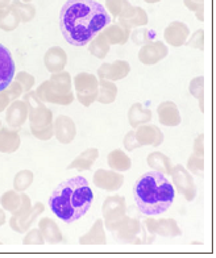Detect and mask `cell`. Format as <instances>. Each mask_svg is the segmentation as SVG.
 I'll return each instance as SVG.
<instances>
[{"instance_id":"6da1fadb","label":"cell","mask_w":216,"mask_h":258,"mask_svg":"<svg viewBox=\"0 0 216 258\" xmlns=\"http://www.w3.org/2000/svg\"><path fill=\"white\" fill-rule=\"evenodd\" d=\"M111 23V15L95 0H68L60 12V29L73 46L82 48Z\"/></svg>"},{"instance_id":"7a4b0ae2","label":"cell","mask_w":216,"mask_h":258,"mask_svg":"<svg viewBox=\"0 0 216 258\" xmlns=\"http://www.w3.org/2000/svg\"><path fill=\"white\" fill-rule=\"evenodd\" d=\"M94 202V192L85 177H73L62 182L49 198V207L66 224L87 214Z\"/></svg>"},{"instance_id":"3957f363","label":"cell","mask_w":216,"mask_h":258,"mask_svg":"<svg viewBox=\"0 0 216 258\" xmlns=\"http://www.w3.org/2000/svg\"><path fill=\"white\" fill-rule=\"evenodd\" d=\"M135 202L139 211L145 216L161 215L174 202V187L166 175L158 171L142 174L133 187Z\"/></svg>"},{"instance_id":"277c9868","label":"cell","mask_w":216,"mask_h":258,"mask_svg":"<svg viewBox=\"0 0 216 258\" xmlns=\"http://www.w3.org/2000/svg\"><path fill=\"white\" fill-rule=\"evenodd\" d=\"M71 85V75L68 72L62 70L58 73H51L50 78L38 86L36 95L44 103L70 105L75 99Z\"/></svg>"},{"instance_id":"5b68a950","label":"cell","mask_w":216,"mask_h":258,"mask_svg":"<svg viewBox=\"0 0 216 258\" xmlns=\"http://www.w3.org/2000/svg\"><path fill=\"white\" fill-rule=\"evenodd\" d=\"M105 229L114 234L116 241L124 245H149L155 240V236L146 231L145 225L139 218H131L127 214L105 227Z\"/></svg>"},{"instance_id":"8992f818","label":"cell","mask_w":216,"mask_h":258,"mask_svg":"<svg viewBox=\"0 0 216 258\" xmlns=\"http://www.w3.org/2000/svg\"><path fill=\"white\" fill-rule=\"evenodd\" d=\"M23 100L28 105V120H29V129L37 131L44 129L53 124V112L46 107L42 100L36 95V91H31L23 94Z\"/></svg>"},{"instance_id":"52a82bcc","label":"cell","mask_w":216,"mask_h":258,"mask_svg":"<svg viewBox=\"0 0 216 258\" xmlns=\"http://www.w3.org/2000/svg\"><path fill=\"white\" fill-rule=\"evenodd\" d=\"M75 92H77V100L83 107H90L96 102L99 91V78L96 75L90 73H78L73 78Z\"/></svg>"},{"instance_id":"ba28073f","label":"cell","mask_w":216,"mask_h":258,"mask_svg":"<svg viewBox=\"0 0 216 258\" xmlns=\"http://www.w3.org/2000/svg\"><path fill=\"white\" fill-rule=\"evenodd\" d=\"M170 177H172L177 192L181 194L186 201L193 202L195 199L196 192H198L195 180H194L193 174L187 169H185L183 165L178 163L176 166H173Z\"/></svg>"},{"instance_id":"9c48e42d","label":"cell","mask_w":216,"mask_h":258,"mask_svg":"<svg viewBox=\"0 0 216 258\" xmlns=\"http://www.w3.org/2000/svg\"><path fill=\"white\" fill-rule=\"evenodd\" d=\"M0 204L6 212H10L12 216L17 218L20 215L25 214L31 210L32 201L27 194L19 192V191L10 190L0 197Z\"/></svg>"},{"instance_id":"30bf717a","label":"cell","mask_w":216,"mask_h":258,"mask_svg":"<svg viewBox=\"0 0 216 258\" xmlns=\"http://www.w3.org/2000/svg\"><path fill=\"white\" fill-rule=\"evenodd\" d=\"M146 231L153 236H161V237L173 238L182 236V231L179 228L178 223L174 219H154L153 216H146L142 220Z\"/></svg>"},{"instance_id":"8fae6325","label":"cell","mask_w":216,"mask_h":258,"mask_svg":"<svg viewBox=\"0 0 216 258\" xmlns=\"http://www.w3.org/2000/svg\"><path fill=\"white\" fill-rule=\"evenodd\" d=\"M124 175L115 170L99 169L95 171L92 177V183L95 184V187L107 192H115L120 190L124 184Z\"/></svg>"},{"instance_id":"7c38bea8","label":"cell","mask_w":216,"mask_h":258,"mask_svg":"<svg viewBox=\"0 0 216 258\" xmlns=\"http://www.w3.org/2000/svg\"><path fill=\"white\" fill-rule=\"evenodd\" d=\"M101 214L104 218V220H103L104 221V228L118 221L119 219L123 218L127 214L125 198L122 195H111V197L105 198L103 208H101Z\"/></svg>"},{"instance_id":"4fadbf2b","label":"cell","mask_w":216,"mask_h":258,"mask_svg":"<svg viewBox=\"0 0 216 258\" xmlns=\"http://www.w3.org/2000/svg\"><path fill=\"white\" fill-rule=\"evenodd\" d=\"M169 54V49L162 41H150L142 45L139 51V61L146 66H153L165 59Z\"/></svg>"},{"instance_id":"5bb4252c","label":"cell","mask_w":216,"mask_h":258,"mask_svg":"<svg viewBox=\"0 0 216 258\" xmlns=\"http://www.w3.org/2000/svg\"><path fill=\"white\" fill-rule=\"evenodd\" d=\"M45 211V204L42 202H37L36 204H32L31 210L25 212V214L20 215V216H11L10 219V227L12 231L16 233H25L27 231L31 229L32 225L34 224V221L37 220L40 215Z\"/></svg>"},{"instance_id":"9a60e30c","label":"cell","mask_w":216,"mask_h":258,"mask_svg":"<svg viewBox=\"0 0 216 258\" xmlns=\"http://www.w3.org/2000/svg\"><path fill=\"white\" fill-rule=\"evenodd\" d=\"M53 131L58 143L64 145L73 143V140L77 136V126L74 120L65 115H60L57 119L53 120Z\"/></svg>"},{"instance_id":"2e32d148","label":"cell","mask_w":216,"mask_h":258,"mask_svg":"<svg viewBox=\"0 0 216 258\" xmlns=\"http://www.w3.org/2000/svg\"><path fill=\"white\" fill-rule=\"evenodd\" d=\"M28 120V105L23 99H16L11 102L6 108V122L10 128L19 129Z\"/></svg>"},{"instance_id":"e0dca14e","label":"cell","mask_w":216,"mask_h":258,"mask_svg":"<svg viewBox=\"0 0 216 258\" xmlns=\"http://www.w3.org/2000/svg\"><path fill=\"white\" fill-rule=\"evenodd\" d=\"M135 136L137 143L141 146H157L164 143V133L157 125L153 124H142L137 126L135 131Z\"/></svg>"},{"instance_id":"ac0fdd59","label":"cell","mask_w":216,"mask_h":258,"mask_svg":"<svg viewBox=\"0 0 216 258\" xmlns=\"http://www.w3.org/2000/svg\"><path fill=\"white\" fill-rule=\"evenodd\" d=\"M190 36V29L187 24L182 21H172L164 31V38L166 44L174 48H181L185 45Z\"/></svg>"},{"instance_id":"d6986e66","label":"cell","mask_w":216,"mask_h":258,"mask_svg":"<svg viewBox=\"0 0 216 258\" xmlns=\"http://www.w3.org/2000/svg\"><path fill=\"white\" fill-rule=\"evenodd\" d=\"M131 73V64L127 61H114L112 63H103L98 69V77L108 81L116 82L127 78Z\"/></svg>"},{"instance_id":"ffe728a7","label":"cell","mask_w":216,"mask_h":258,"mask_svg":"<svg viewBox=\"0 0 216 258\" xmlns=\"http://www.w3.org/2000/svg\"><path fill=\"white\" fill-rule=\"evenodd\" d=\"M16 66L11 51L0 44V91H3L14 79Z\"/></svg>"},{"instance_id":"44dd1931","label":"cell","mask_w":216,"mask_h":258,"mask_svg":"<svg viewBox=\"0 0 216 258\" xmlns=\"http://www.w3.org/2000/svg\"><path fill=\"white\" fill-rule=\"evenodd\" d=\"M157 113H158V120L164 126H178L182 121L181 119V113L174 102L166 100L162 102L157 108Z\"/></svg>"},{"instance_id":"7402d4cb","label":"cell","mask_w":216,"mask_h":258,"mask_svg":"<svg viewBox=\"0 0 216 258\" xmlns=\"http://www.w3.org/2000/svg\"><path fill=\"white\" fill-rule=\"evenodd\" d=\"M118 23L124 25L128 29H135L139 27H145L149 23V16L146 14V11L139 6H132L131 10L124 15V16L116 19Z\"/></svg>"},{"instance_id":"603a6c76","label":"cell","mask_w":216,"mask_h":258,"mask_svg":"<svg viewBox=\"0 0 216 258\" xmlns=\"http://www.w3.org/2000/svg\"><path fill=\"white\" fill-rule=\"evenodd\" d=\"M44 63L45 68L47 69V72H62L68 64V54L60 46H53V48L47 49V51L45 53Z\"/></svg>"},{"instance_id":"cb8c5ba5","label":"cell","mask_w":216,"mask_h":258,"mask_svg":"<svg viewBox=\"0 0 216 258\" xmlns=\"http://www.w3.org/2000/svg\"><path fill=\"white\" fill-rule=\"evenodd\" d=\"M20 145L21 139L17 131L0 126V153L12 154L19 150Z\"/></svg>"},{"instance_id":"d4e9b609","label":"cell","mask_w":216,"mask_h":258,"mask_svg":"<svg viewBox=\"0 0 216 258\" xmlns=\"http://www.w3.org/2000/svg\"><path fill=\"white\" fill-rule=\"evenodd\" d=\"M153 112L142 103H133L128 109V122L132 129H136L142 124H148L152 121Z\"/></svg>"},{"instance_id":"484cf974","label":"cell","mask_w":216,"mask_h":258,"mask_svg":"<svg viewBox=\"0 0 216 258\" xmlns=\"http://www.w3.org/2000/svg\"><path fill=\"white\" fill-rule=\"evenodd\" d=\"M38 229L41 234L44 236L45 242L50 245L61 244L64 237H62L61 229L58 228L57 223L50 218H42L38 223Z\"/></svg>"},{"instance_id":"4316f807","label":"cell","mask_w":216,"mask_h":258,"mask_svg":"<svg viewBox=\"0 0 216 258\" xmlns=\"http://www.w3.org/2000/svg\"><path fill=\"white\" fill-rule=\"evenodd\" d=\"M79 244L81 245H105L107 244V236H105L104 221L98 219L95 221L91 229L79 237Z\"/></svg>"},{"instance_id":"83f0119b","label":"cell","mask_w":216,"mask_h":258,"mask_svg":"<svg viewBox=\"0 0 216 258\" xmlns=\"http://www.w3.org/2000/svg\"><path fill=\"white\" fill-rule=\"evenodd\" d=\"M103 34L105 36L110 45H124L129 40L131 29L125 28L120 23H110L107 27L103 29Z\"/></svg>"},{"instance_id":"f1b7e54d","label":"cell","mask_w":216,"mask_h":258,"mask_svg":"<svg viewBox=\"0 0 216 258\" xmlns=\"http://www.w3.org/2000/svg\"><path fill=\"white\" fill-rule=\"evenodd\" d=\"M99 158V150L96 148H88L85 152H82L74 161L68 166V170H78V171H87L94 166V163Z\"/></svg>"},{"instance_id":"f546056e","label":"cell","mask_w":216,"mask_h":258,"mask_svg":"<svg viewBox=\"0 0 216 258\" xmlns=\"http://www.w3.org/2000/svg\"><path fill=\"white\" fill-rule=\"evenodd\" d=\"M107 163L110 169L119 173H125L132 167V160L122 149H114L110 152L107 156Z\"/></svg>"},{"instance_id":"4dcf8cb0","label":"cell","mask_w":216,"mask_h":258,"mask_svg":"<svg viewBox=\"0 0 216 258\" xmlns=\"http://www.w3.org/2000/svg\"><path fill=\"white\" fill-rule=\"evenodd\" d=\"M146 162H148V166L150 169L154 170V171H158V173H162L166 177L170 175V173H172V160L166 154L161 153V152H152L146 157Z\"/></svg>"},{"instance_id":"1f68e13d","label":"cell","mask_w":216,"mask_h":258,"mask_svg":"<svg viewBox=\"0 0 216 258\" xmlns=\"http://www.w3.org/2000/svg\"><path fill=\"white\" fill-rule=\"evenodd\" d=\"M118 96V86L115 82L108 81V79L99 78V91L96 102L100 104H112Z\"/></svg>"},{"instance_id":"d6a6232c","label":"cell","mask_w":216,"mask_h":258,"mask_svg":"<svg viewBox=\"0 0 216 258\" xmlns=\"http://www.w3.org/2000/svg\"><path fill=\"white\" fill-rule=\"evenodd\" d=\"M88 44H90L88 51H90L95 58H98V59H104L108 55V53H110V48H111V45H110V42L107 41V38H105V36L103 34V32H99Z\"/></svg>"},{"instance_id":"836d02e7","label":"cell","mask_w":216,"mask_h":258,"mask_svg":"<svg viewBox=\"0 0 216 258\" xmlns=\"http://www.w3.org/2000/svg\"><path fill=\"white\" fill-rule=\"evenodd\" d=\"M10 7L14 8L20 17L21 23H31L36 15L37 10L34 7L31 2H23V0H11Z\"/></svg>"},{"instance_id":"e575fe53","label":"cell","mask_w":216,"mask_h":258,"mask_svg":"<svg viewBox=\"0 0 216 258\" xmlns=\"http://www.w3.org/2000/svg\"><path fill=\"white\" fill-rule=\"evenodd\" d=\"M20 17L17 15L16 11L8 6L0 12V29L4 32H12L17 29L20 25Z\"/></svg>"},{"instance_id":"d590c367","label":"cell","mask_w":216,"mask_h":258,"mask_svg":"<svg viewBox=\"0 0 216 258\" xmlns=\"http://www.w3.org/2000/svg\"><path fill=\"white\" fill-rule=\"evenodd\" d=\"M132 4L128 0H105V10L111 14L112 19H119L124 16L129 10Z\"/></svg>"},{"instance_id":"8d00e7d4","label":"cell","mask_w":216,"mask_h":258,"mask_svg":"<svg viewBox=\"0 0 216 258\" xmlns=\"http://www.w3.org/2000/svg\"><path fill=\"white\" fill-rule=\"evenodd\" d=\"M33 180L34 175L31 170H20L14 178V190L19 192H25L32 186Z\"/></svg>"},{"instance_id":"74e56055","label":"cell","mask_w":216,"mask_h":258,"mask_svg":"<svg viewBox=\"0 0 216 258\" xmlns=\"http://www.w3.org/2000/svg\"><path fill=\"white\" fill-rule=\"evenodd\" d=\"M190 94L199 102V109L204 112V78L203 77H196L191 79L189 86Z\"/></svg>"},{"instance_id":"f35d334b","label":"cell","mask_w":216,"mask_h":258,"mask_svg":"<svg viewBox=\"0 0 216 258\" xmlns=\"http://www.w3.org/2000/svg\"><path fill=\"white\" fill-rule=\"evenodd\" d=\"M154 32H152L150 29L144 27L135 28V31H131V34H129V38H132V41H133L136 45H139V46L145 45L146 42H150V41L154 40Z\"/></svg>"},{"instance_id":"ab89813d","label":"cell","mask_w":216,"mask_h":258,"mask_svg":"<svg viewBox=\"0 0 216 258\" xmlns=\"http://www.w3.org/2000/svg\"><path fill=\"white\" fill-rule=\"evenodd\" d=\"M186 169L189 170L190 173L196 177H203V173H204V156H200V154L193 153L189 157L187 160V167Z\"/></svg>"},{"instance_id":"60d3db41","label":"cell","mask_w":216,"mask_h":258,"mask_svg":"<svg viewBox=\"0 0 216 258\" xmlns=\"http://www.w3.org/2000/svg\"><path fill=\"white\" fill-rule=\"evenodd\" d=\"M183 4L187 10L195 14L198 20L204 21V0H183Z\"/></svg>"},{"instance_id":"b9f144b4","label":"cell","mask_w":216,"mask_h":258,"mask_svg":"<svg viewBox=\"0 0 216 258\" xmlns=\"http://www.w3.org/2000/svg\"><path fill=\"white\" fill-rule=\"evenodd\" d=\"M14 79L20 83V86L24 90V94L28 91H31L34 87V83H36V79H34L33 75L29 74V73L27 72H19L15 75Z\"/></svg>"},{"instance_id":"7bdbcfd3","label":"cell","mask_w":216,"mask_h":258,"mask_svg":"<svg viewBox=\"0 0 216 258\" xmlns=\"http://www.w3.org/2000/svg\"><path fill=\"white\" fill-rule=\"evenodd\" d=\"M186 46L193 49H198V50H203L204 49V31L203 29H198L194 32L191 36H189L187 41L185 42Z\"/></svg>"},{"instance_id":"ee69618b","label":"cell","mask_w":216,"mask_h":258,"mask_svg":"<svg viewBox=\"0 0 216 258\" xmlns=\"http://www.w3.org/2000/svg\"><path fill=\"white\" fill-rule=\"evenodd\" d=\"M23 244L24 245H40V246H42V245H45L46 242H45L44 240V236L41 234L40 229H31V231H27L25 232V236H24L23 238Z\"/></svg>"},{"instance_id":"f6af8a7d","label":"cell","mask_w":216,"mask_h":258,"mask_svg":"<svg viewBox=\"0 0 216 258\" xmlns=\"http://www.w3.org/2000/svg\"><path fill=\"white\" fill-rule=\"evenodd\" d=\"M4 90L7 92V95L8 98H10L11 102H14L16 99H20L24 94L23 87H21L20 83L17 81H15V79H12V81L10 82V85H8Z\"/></svg>"},{"instance_id":"bcb514c9","label":"cell","mask_w":216,"mask_h":258,"mask_svg":"<svg viewBox=\"0 0 216 258\" xmlns=\"http://www.w3.org/2000/svg\"><path fill=\"white\" fill-rule=\"evenodd\" d=\"M123 145H124L127 152H133V150L141 148V145H140V144L137 143V140H136L135 131H133V129L129 131V132H127V135L124 136V140H123Z\"/></svg>"},{"instance_id":"7dc6e473","label":"cell","mask_w":216,"mask_h":258,"mask_svg":"<svg viewBox=\"0 0 216 258\" xmlns=\"http://www.w3.org/2000/svg\"><path fill=\"white\" fill-rule=\"evenodd\" d=\"M31 133L33 135L36 139L41 140V141H47L50 140L51 137L54 136V131H53V124L44 129H37V131H31Z\"/></svg>"},{"instance_id":"c3c4849f","label":"cell","mask_w":216,"mask_h":258,"mask_svg":"<svg viewBox=\"0 0 216 258\" xmlns=\"http://www.w3.org/2000/svg\"><path fill=\"white\" fill-rule=\"evenodd\" d=\"M194 153L204 156V135L203 133L198 135V137L194 140Z\"/></svg>"},{"instance_id":"681fc988","label":"cell","mask_w":216,"mask_h":258,"mask_svg":"<svg viewBox=\"0 0 216 258\" xmlns=\"http://www.w3.org/2000/svg\"><path fill=\"white\" fill-rule=\"evenodd\" d=\"M10 103H11V100H10V98H8L6 90L0 91V113L6 111V108H7Z\"/></svg>"},{"instance_id":"f907efd6","label":"cell","mask_w":216,"mask_h":258,"mask_svg":"<svg viewBox=\"0 0 216 258\" xmlns=\"http://www.w3.org/2000/svg\"><path fill=\"white\" fill-rule=\"evenodd\" d=\"M4 224H6V211L0 208V227H3Z\"/></svg>"},{"instance_id":"816d5d0a","label":"cell","mask_w":216,"mask_h":258,"mask_svg":"<svg viewBox=\"0 0 216 258\" xmlns=\"http://www.w3.org/2000/svg\"><path fill=\"white\" fill-rule=\"evenodd\" d=\"M11 0H0V11H3L4 8H7L10 6Z\"/></svg>"},{"instance_id":"f5cc1de1","label":"cell","mask_w":216,"mask_h":258,"mask_svg":"<svg viewBox=\"0 0 216 258\" xmlns=\"http://www.w3.org/2000/svg\"><path fill=\"white\" fill-rule=\"evenodd\" d=\"M144 2L148 4H155V3H159L161 0H144Z\"/></svg>"},{"instance_id":"db71d44e","label":"cell","mask_w":216,"mask_h":258,"mask_svg":"<svg viewBox=\"0 0 216 258\" xmlns=\"http://www.w3.org/2000/svg\"><path fill=\"white\" fill-rule=\"evenodd\" d=\"M23 2H33V0H23Z\"/></svg>"},{"instance_id":"11a10c76","label":"cell","mask_w":216,"mask_h":258,"mask_svg":"<svg viewBox=\"0 0 216 258\" xmlns=\"http://www.w3.org/2000/svg\"><path fill=\"white\" fill-rule=\"evenodd\" d=\"M2 245H3V242H2V241H0V246H2Z\"/></svg>"},{"instance_id":"9f6ffc18","label":"cell","mask_w":216,"mask_h":258,"mask_svg":"<svg viewBox=\"0 0 216 258\" xmlns=\"http://www.w3.org/2000/svg\"><path fill=\"white\" fill-rule=\"evenodd\" d=\"M0 126H2V120H0Z\"/></svg>"},{"instance_id":"6f0895ef","label":"cell","mask_w":216,"mask_h":258,"mask_svg":"<svg viewBox=\"0 0 216 258\" xmlns=\"http://www.w3.org/2000/svg\"><path fill=\"white\" fill-rule=\"evenodd\" d=\"M0 12H2V11H0Z\"/></svg>"}]
</instances>
